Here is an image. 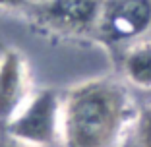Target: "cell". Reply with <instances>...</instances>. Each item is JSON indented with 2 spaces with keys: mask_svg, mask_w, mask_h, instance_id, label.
Returning <instances> with one entry per match:
<instances>
[{
  "mask_svg": "<svg viewBox=\"0 0 151 147\" xmlns=\"http://www.w3.org/2000/svg\"><path fill=\"white\" fill-rule=\"evenodd\" d=\"M136 116L138 108L124 81H81L62 97L60 147H120Z\"/></svg>",
  "mask_w": 151,
  "mask_h": 147,
  "instance_id": "1",
  "label": "cell"
},
{
  "mask_svg": "<svg viewBox=\"0 0 151 147\" xmlns=\"http://www.w3.org/2000/svg\"><path fill=\"white\" fill-rule=\"evenodd\" d=\"M27 4V0H0V8H19Z\"/></svg>",
  "mask_w": 151,
  "mask_h": 147,
  "instance_id": "9",
  "label": "cell"
},
{
  "mask_svg": "<svg viewBox=\"0 0 151 147\" xmlns=\"http://www.w3.org/2000/svg\"><path fill=\"white\" fill-rule=\"evenodd\" d=\"M27 2H33V4L39 6V4H45V2H49V0H27Z\"/></svg>",
  "mask_w": 151,
  "mask_h": 147,
  "instance_id": "10",
  "label": "cell"
},
{
  "mask_svg": "<svg viewBox=\"0 0 151 147\" xmlns=\"http://www.w3.org/2000/svg\"><path fill=\"white\" fill-rule=\"evenodd\" d=\"M151 29V0H103L97 31L103 39L136 43Z\"/></svg>",
  "mask_w": 151,
  "mask_h": 147,
  "instance_id": "3",
  "label": "cell"
},
{
  "mask_svg": "<svg viewBox=\"0 0 151 147\" xmlns=\"http://www.w3.org/2000/svg\"><path fill=\"white\" fill-rule=\"evenodd\" d=\"M103 0H49L39 4V16L60 31L85 33L97 29Z\"/></svg>",
  "mask_w": 151,
  "mask_h": 147,
  "instance_id": "5",
  "label": "cell"
},
{
  "mask_svg": "<svg viewBox=\"0 0 151 147\" xmlns=\"http://www.w3.org/2000/svg\"><path fill=\"white\" fill-rule=\"evenodd\" d=\"M31 93L29 68L23 56L14 49L4 50L0 54V134Z\"/></svg>",
  "mask_w": 151,
  "mask_h": 147,
  "instance_id": "4",
  "label": "cell"
},
{
  "mask_svg": "<svg viewBox=\"0 0 151 147\" xmlns=\"http://www.w3.org/2000/svg\"><path fill=\"white\" fill-rule=\"evenodd\" d=\"M62 97L52 89L33 91L0 136L29 147H60Z\"/></svg>",
  "mask_w": 151,
  "mask_h": 147,
  "instance_id": "2",
  "label": "cell"
},
{
  "mask_svg": "<svg viewBox=\"0 0 151 147\" xmlns=\"http://www.w3.org/2000/svg\"><path fill=\"white\" fill-rule=\"evenodd\" d=\"M122 74L126 83L136 89L151 91V41H136L126 49Z\"/></svg>",
  "mask_w": 151,
  "mask_h": 147,
  "instance_id": "6",
  "label": "cell"
},
{
  "mask_svg": "<svg viewBox=\"0 0 151 147\" xmlns=\"http://www.w3.org/2000/svg\"><path fill=\"white\" fill-rule=\"evenodd\" d=\"M134 130H136V143H138V147H151V105L138 110Z\"/></svg>",
  "mask_w": 151,
  "mask_h": 147,
  "instance_id": "7",
  "label": "cell"
},
{
  "mask_svg": "<svg viewBox=\"0 0 151 147\" xmlns=\"http://www.w3.org/2000/svg\"><path fill=\"white\" fill-rule=\"evenodd\" d=\"M0 147H29V145L19 143V141H14V139L6 138V136H0Z\"/></svg>",
  "mask_w": 151,
  "mask_h": 147,
  "instance_id": "8",
  "label": "cell"
}]
</instances>
